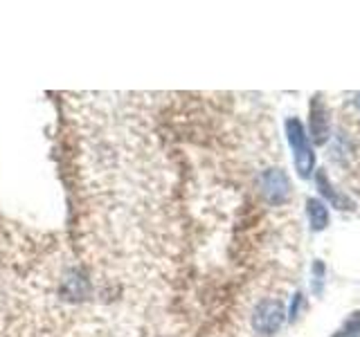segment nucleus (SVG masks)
Instances as JSON below:
<instances>
[{
	"label": "nucleus",
	"instance_id": "obj_1",
	"mask_svg": "<svg viewBox=\"0 0 360 337\" xmlns=\"http://www.w3.org/2000/svg\"><path fill=\"white\" fill-rule=\"evenodd\" d=\"M286 135H288V144L292 149V155H295L297 173H300V178L309 180L311 173L315 171V155H313L309 135H307V131H304L302 121L295 117L286 119Z\"/></svg>",
	"mask_w": 360,
	"mask_h": 337
},
{
	"label": "nucleus",
	"instance_id": "obj_2",
	"mask_svg": "<svg viewBox=\"0 0 360 337\" xmlns=\"http://www.w3.org/2000/svg\"><path fill=\"white\" fill-rule=\"evenodd\" d=\"M284 324V306L279 299H264L252 312V329L262 335H275Z\"/></svg>",
	"mask_w": 360,
	"mask_h": 337
},
{
	"label": "nucleus",
	"instance_id": "obj_3",
	"mask_svg": "<svg viewBox=\"0 0 360 337\" xmlns=\"http://www.w3.org/2000/svg\"><path fill=\"white\" fill-rule=\"evenodd\" d=\"M262 187H264V198L270 205H281L290 196V183L281 168H268V171H264Z\"/></svg>",
	"mask_w": 360,
	"mask_h": 337
},
{
	"label": "nucleus",
	"instance_id": "obj_4",
	"mask_svg": "<svg viewBox=\"0 0 360 337\" xmlns=\"http://www.w3.org/2000/svg\"><path fill=\"white\" fill-rule=\"evenodd\" d=\"M331 135V119L322 97H313L311 101V138L315 144H324Z\"/></svg>",
	"mask_w": 360,
	"mask_h": 337
},
{
	"label": "nucleus",
	"instance_id": "obj_5",
	"mask_svg": "<svg viewBox=\"0 0 360 337\" xmlns=\"http://www.w3.org/2000/svg\"><path fill=\"white\" fill-rule=\"evenodd\" d=\"M315 183H318V189H320V194L331 202V205H335L338 209H342V211H349V209H354V202L349 200L347 196H342L340 191H335L333 185L329 183V178H326V171L324 168H318V178H315Z\"/></svg>",
	"mask_w": 360,
	"mask_h": 337
},
{
	"label": "nucleus",
	"instance_id": "obj_6",
	"mask_svg": "<svg viewBox=\"0 0 360 337\" xmlns=\"http://www.w3.org/2000/svg\"><path fill=\"white\" fill-rule=\"evenodd\" d=\"M307 213H309V223L313 232H322L329 225V209L322 200L318 198H309L307 200Z\"/></svg>",
	"mask_w": 360,
	"mask_h": 337
},
{
	"label": "nucleus",
	"instance_id": "obj_7",
	"mask_svg": "<svg viewBox=\"0 0 360 337\" xmlns=\"http://www.w3.org/2000/svg\"><path fill=\"white\" fill-rule=\"evenodd\" d=\"M331 337H360V310L352 312Z\"/></svg>",
	"mask_w": 360,
	"mask_h": 337
},
{
	"label": "nucleus",
	"instance_id": "obj_8",
	"mask_svg": "<svg viewBox=\"0 0 360 337\" xmlns=\"http://www.w3.org/2000/svg\"><path fill=\"white\" fill-rule=\"evenodd\" d=\"M302 306H304V295H302V292H297V295L292 297V306H290V315H288V319H290V322H295V319L300 317Z\"/></svg>",
	"mask_w": 360,
	"mask_h": 337
},
{
	"label": "nucleus",
	"instance_id": "obj_9",
	"mask_svg": "<svg viewBox=\"0 0 360 337\" xmlns=\"http://www.w3.org/2000/svg\"><path fill=\"white\" fill-rule=\"evenodd\" d=\"M313 272H315V277H318V279H320V284H322V272H324V265H322L320 261H318V263H315V265H313ZM313 290H315V292H322V286H318V281H315V286H313Z\"/></svg>",
	"mask_w": 360,
	"mask_h": 337
},
{
	"label": "nucleus",
	"instance_id": "obj_10",
	"mask_svg": "<svg viewBox=\"0 0 360 337\" xmlns=\"http://www.w3.org/2000/svg\"><path fill=\"white\" fill-rule=\"evenodd\" d=\"M356 108H358V110H360V93H358V95H356Z\"/></svg>",
	"mask_w": 360,
	"mask_h": 337
}]
</instances>
